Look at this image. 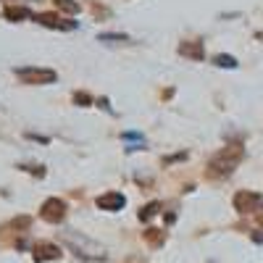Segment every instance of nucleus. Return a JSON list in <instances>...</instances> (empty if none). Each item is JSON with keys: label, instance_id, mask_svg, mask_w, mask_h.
Returning a JSON list of instances; mask_svg holds the SVG:
<instances>
[{"label": "nucleus", "instance_id": "nucleus-6", "mask_svg": "<svg viewBox=\"0 0 263 263\" xmlns=\"http://www.w3.org/2000/svg\"><path fill=\"white\" fill-rule=\"evenodd\" d=\"M32 255H34L37 263H45V260H58L63 253H61V248L53 245V242H37V245L32 248Z\"/></svg>", "mask_w": 263, "mask_h": 263}, {"label": "nucleus", "instance_id": "nucleus-4", "mask_svg": "<svg viewBox=\"0 0 263 263\" xmlns=\"http://www.w3.org/2000/svg\"><path fill=\"white\" fill-rule=\"evenodd\" d=\"M263 205V195L260 192H250V190H239L234 195V208L239 213H253Z\"/></svg>", "mask_w": 263, "mask_h": 263}, {"label": "nucleus", "instance_id": "nucleus-3", "mask_svg": "<svg viewBox=\"0 0 263 263\" xmlns=\"http://www.w3.org/2000/svg\"><path fill=\"white\" fill-rule=\"evenodd\" d=\"M40 216L45 218L48 224H61L66 218V203L61 200V197H48L40 208Z\"/></svg>", "mask_w": 263, "mask_h": 263}, {"label": "nucleus", "instance_id": "nucleus-17", "mask_svg": "<svg viewBox=\"0 0 263 263\" xmlns=\"http://www.w3.org/2000/svg\"><path fill=\"white\" fill-rule=\"evenodd\" d=\"M253 239L255 242H263V234H253Z\"/></svg>", "mask_w": 263, "mask_h": 263}, {"label": "nucleus", "instance_id": "nucleus-9", "mask_svg": "<svg viewBox=\"0 0 263 263\" xmlns=\"http://www.w3.org/2000/svg\"><path fill=\"white\" fill-rule=\"evenodd\" d=\"M32 227V218L29 216H18V218H13V221L11 224H6L3 229H0V232H11V234H18V229H29Z\"/></svg>", "mask_w": 263, "mask_h": 263}, {"label": "nucleus", "instance_id": "nucleus-12", "mask_svg": "<svg viewBox=\"0 0 263 263\" xmlns=\"http://www.w3.org/2000/svg\"><path fill=\"white\" fill-rule=\"evenodd\" d=\"M213 63L221 66V69H237V58H234V55H227V53H224V55L218 53V55L213 58Z\"/></svg>", "mask_w": 263, "mask_h": 263}, {"label": "nucleus", "instance_id": "nucleus-8", "mask_svg": "<svg viewBox=\"0 0 263 263\" xmlns=\"http://www.w3.org/2000/svg\"><path fill=\"white\" fill-rule=\"evenodd\" d=\"M179 55L192 58V61H203L205 50H203L200 42H179Z\"/></svg>", "mask_w": 263, "mask_h": 263}, {"label": "nucleus", "instance_id": "nucleus-19", "mask_svg": "<svg viewBox=\"0 0 263 263\" xmlns=\"http://www.w3.org/2000/svg\"><path fill=\"white\" fill-rule=\"evenodd\" d=\"M258 221H260V224H263V213H260V216H258Z\"/></svg>", "mask_w": 263, "mask_h": 263}, {"label": "nucleus", "instance_id": "nucleus-1", "mask_svg": "<svg viewBox=\"0 0 263 263\" xmlns=\"http://www.w3.org/2000/svg\"><path fill=\"white\" fill-rule=\"evenodd\" d=\"M245 158L242 145H227L221 147V153H216L208 163V174L211 177H229V174L239 166V161Z\"/></svg>", "mask_w": 263, "mask_h": 263}, {"label": "nucleus", "instance_id": "nucleus-5", "mask_svg": "<svg viewBox=\"0 0 263 263\" xmlns=\"http://www.w3.org/2000/svg\"><path fill=\"white\" fill-rule=\"evenodd\" d=\"M32 21H37V24H42V27H50V29H61V32H69V29H77V21H71V18H63V16H58V13H34L32 16Z\"/></svg>", "mask_w": 263, "mask_h": 263}, {"label": "nucleus", "instance_id": "nucleus-10", "mask_svg": "<svg viewBox=\"0 0 263 263\" xmlns=\"http://www.w3.org/2000/svg\"><path fill=\"white\" fill-rule=\"evenodd\" d=\"M145 239H147L153 248H161V245L166 242V234H163L161 229H147V232H145Z\"/></svg>", "mask_w": 263, "mask_h": 263}, {"label": "nucleus", "instance_id": "nucleus-2", "mask_svg": "<svg viewBox=\"0 0 263 263\" xmlns=\"http://www.w3.org/2000/svg\"><path fill=\"white\" fill-rule=\"evenodd\" d=\"M16 77L27 84H53L58 79V74L53 69H37V66H24V69H16Z\"/></svg>", "mask_w": 263, "mask_h": 263}, {"label": "nucleus", "instance_id": "nucleus-13", "mask_svg": "<svg viewBox=\"0 0 263 263\" xmlns=\"http://www.w3.org/2000/svg\"><path fill=\"white\" fill-rule=\"evenodd\" d=\"M158 211H161V203H150V205H145L142 213H140V221H150V218L156 216Z\"/></svg>", "mask_w": 263, "mask_h": 263}, {"label": "nucleus", "instance_id": "nucleus-7", "mask_svg": "<svg viewBox=\"0 0 263 263\" xmlns=\"http://www.w3.org/2000/svg\"><path fill=\"white\" fill-rule=\"evenodd\" d=\"M95 205L100 211H121L126 205V197L121 192H105V195H100L98 200H95Z\"/></svg>", "mask_w": 263, "mask_h": 263}, {"label": "nucleus", "instance_id": "nucleus-15", "mask_svg": "<svg viewBox=\"0 0 263 263\" xmlns=\"http://www.w3.org/2000/svg\"><path fill=\"white\" fill-rule=\"evenodd\" d=\"M74 103H79V105H92V98L87 95V92H74Z\"/></svg>", "mask_w": 263, "mask_h": 263}, {"label": "nucleus", "instance_id": "nucleus-14", "mask_svg": "<svg viewBox=\"0 0 263 263\" xmlns=\"http://www.w3.org/2000/svg\"><path fill=\"white\" fill-rule=\"evenodd\" d=\"M55 3H58V8L69 11V13H77L79 11V3H74V0H55Z\"/></svg>", "mask_w": 263, "mask_h": 263}, {"label": "nucleus", "instance_id": "nucleus-16", "mask_svg": "<svg viewBox=\"0 0 263 263\" xmlns=\"http://www.w3.org/2000/svg\"><path fill=\"white\" fill-rule=\"evenodd\" d=\"M100 40L103 42H111V40H129L126 34H100Z\"/></svg>", "mask_w": 263, "mask_h": 263}, {"label": "nucleus", "instance_id": "nucleus-11", "mask_svg": "<svg viewBox=\"0 0 263 263\" xmlns=\"http://www.w3.org/2000/svg\"><path fill=\"white\" fill-rule=\"evenodd\" d=\"M34 13L29 8H6V18L11 21H18V18H32Z\"/></svg>", "mask_w": 263, "mask_h": 263}, {"label": "nucleus", "instance_id": "nucleus-18", "mask_svg": "<svg viewBox=\"0 0 263 263\" xmlns=\"http://www.w3.org/2000/svg\"><path fill=\"white\" fill-rule=\"evenodd\" d=\"M126 263H145V260H140V258H129Z\"/></svg>", "mask_w": 263, "mask_h": 263}]
</instances>
